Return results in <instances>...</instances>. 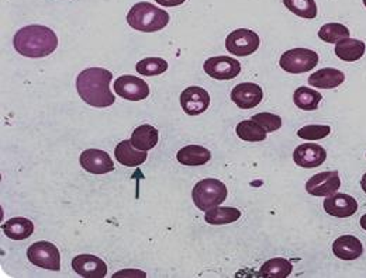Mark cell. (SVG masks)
<instances>
[{
    "instance_id": "1",
    "label": "cell",
    "mask_w": 366,
    "mask_h": 278,
    "mask_svg": "<svg viewBox=\"0 0 366 278\" xmlns=\"http://www.w3.org/2000/svg\"><path fill=\"white\" fill-rule=\"evenodd\" d=\"M113 73L103 68H89L79 73L76 90L80 99L93 107H109L114 104L116 97L110 90Z\"/></svg>"
},
{
    "instance_id": "2",
    "label": "cell",
    "mask_w": 366,
    "mask_h": 278,
    "mask_svg": "<svg viewBox=\"0 0 366 278\" xmlns=\"http://www.w3.org/2000/svg\"><path fill=\"white\" fill-rule=\"evenodd\" d=\"M16 51L27 58H45L58 47L57 34L45 26H27L14 34Z\"/></svg>"
},
{
    "instance_id": "3",
    "label": "cell",
    "mask_w": 366,
    "mask_h": 278,
    "mask_svg": "<svg viewBox=\"0 0 366 278\" xmlns=\"http://www.w3.org/2000/svg\"><path fill=\"white\" fill-rule=\"evenodd\" d=\"M127 23L137 31L155 33L168 26L169 14L151 3L140 1L129 11Z\"/></svg>"
},
{
    "instance_id": "4",
    "label": "cell",
    "mask_w": 366,
    "mask_h": 278,
    "mask_svg": "<svg viewBox=\"0 0 366 278\" xmlns=\"http://www.w3.org/2000/svg\"><path fill=\"white\" fill-rule=\"evenodd\" d=\"M227 187L217 179H205L199 182L192 191L193 203L200 211L208 212L209 209L219 207L227 199Z\"/></svg>"
},
{
    "instance_id": "5",
    "label": "cell",
    "mask_w": 366,
    "mask_h": 278,
    "mask_svg": "<svg viewBox=\"0 0 366 278\" xmlns=\"http://www.w3.org/2000/svg\"><path fill=\"white\" fill-rule=\"evenodd\" d=\"M27 257L31 265L50 270L60 272L61 270V255L58 248L51 242H36L27 250Z\"/></svg>"
},
{
    "instance_id": "6",
    "label": "cell",
    "mask_w": 366,
    "mask_h": 278,
    "mask_svg": "<svg viewBox=\"0 0 366 278\" xmlns=\"http://www.w3.org/2000/svg\"><path fill=\"white\" fill-rule=\"evenodd\" d=\"M259 44L258 34L247 28H238L225 38V48L234 57H248L259 48Z\"/></svg>"
},
{
    "instance_id": "7",
    "label": "cell",
    "mask_w": 366,
    "mask_h": 278,
    "mask_svg": "<svg viewBox=\"0 0 366 278\" xmlns=\"http://www.w3.org/2000/svg\"><path fill=\"white\" fill-rule=\"evenodd\" d=\"M318 64L317 52L307 48H293L286 51L279 61L281 68L289 73H306Z\"/></svg>"
},
{
    "instance_id": "8",
    "label": "cell",
    "mask_w": 366,
    "mask_h": 278,
    "mask_svg": "<svg viewBox=\"0 0 366 278\" xmlns=\"http://www.w3.org/2000/svg\"><path fill=\"white\" fill-rule=\"evenodd\" d=\"M341 187L338 172H321L306 183V191L316 197H330Z\"/></svg>"
},
{
    "instance_id": "9",
    "label": "cell",
    "mask_w": 366,
    "mask_h": 278,
    "mask_svg": "<svg viewBox=\"0 0 366 278\" xmlns=\"http://www.w3.org/2000/svg\"><path fill=\"white\" fill-rule=\"evenodd\" d=\"M114 90L120 97L130 101H141L149 96V86L146 84V80L130 74H124L116 79Z\"/></svg>"
},
{
    "instance_id": "10",
    "label": "cell",
    "mask_w": 366,
    "mask_h": 278,
    "mask_svg": "<svg viewBox=\"0 0 366 278\" xmlns=\"http://www.w3.org/2000/svg\"><path fill=\"white\" fill-rule=\"evenodd\" d=\"M181 106L188 116H199L210 106L209 91L199 86H190L182 91Z\"/></svg>"
},
{
    "instance_id": "11",
    "label": "cell",
    "mask_w": 366,
    "mask_h": 278,
    "mask_svg": "<svg viewBox=\"0 0 366 278\" xmlns=\"http://www.w3.org/2000/svg\"><path fill=\"white\" fill-rule=\"evenodd\" d=\"M80 166L92 174H106L114 170V163L107 152L100 149H86L79 157Z\"/></svg>"
},
{
    "instance_id": "12",
    "label": "cell",
    "mask_w": 366,
    "mask_h": 278,
    "mask_svg": "<svg viewBox=\"0 0 366 278\" xmlns=\"http://www.w3.org/2000/svg\"><path fill=\"white\" fill-rule=\"evenodd\" d=\"M205 72L217 80H231L241 73V64L231 57H213L205 65Z\"/></svg>"
},
{
    "instance_id": "13",
    "label": "cell",
    "mask_w": 366,
    "mask_h": 278,
    "mask_svg": "<svg viewBox=\"0 0 366 278\" xmlns=\"http://www.w3.org/2000/svg\"><path fill=\"white\" fill-rule=\"evenodd\" d=\"M327 159V150L317 143L298 145L293 152V160L297 166L304 169H314L321 166Z\"/></svg>"
},
{
    "instance_id": "14",
    "label": "cell",
    "mask_w": 366,
    "mask_h": 278,
    "mask_svg": "<svg viewBox=\"0 0 366 278\" xmlns=\"http://www.w3.org/2000/svg\"><path fill=\"white\" fill-rule=\"evenodd\" d=\"M264 99L262 89L255 83H241L231 90V100L239 109L249 110L257 107Z\"/></svg>"
},
{
    "instance_id": "15",
    "label": "cell",
    "mask_w": 366,
    "mask_h": 278,
    "mask_svg": "<svg viewBox=\"0 0 366 278\" xmlns=\"http://www.w3.org/2000/svg\"><path fill=\"white\" fill-rule=\"evenodd\" d=\"M72 269L80 277L103 278L107 276V265L93 255L76 256L72 260Z\"/></svg>"
},
{
    "instance_id": "16",
    "label": "cell",
    "mask_w": 366,
    "mask_h": 278,
    "mask_svg": "<svg viewBox=\"0 0 366 278\" xmlns=\"http://www.w3.org/2000/svg\"><path fill=\"white\" fill-rule=\"evenodd\" d=\"M324 209L328 215L337 218H350L358 211V203L354 197L343 193H335L325 199Z\"/></svg>"
},
{
    "instance_id": "17",
    "label": "cell",
    "mask_w": 366,
    "mask_h": 278,
    "mask_svg": "<svg viewBox=\"0 0 366 278\" xmlns=\"http://www.w3.org/2000/svg\"><path fill=\"white\" fill-rule=\"evenodd\" d=\"M333 252L341 260H355L362 256L364 245L357 236L345 235L333 243Z\"/></svg>"
},
{
    "instance_id": "18",
    "label": "cell",
    "mask_w": 366,
    "mask_h": 278,
    "mask_svg": "<svg viewBox=\"0 0 366 278\" xmlns=\"http://www.w3.org/2000/svg\"><path fill=\"white\" fill-rule=\"evenodd\" d=\"M114 156L119 163H122L123 166H127V167H137V166L143 165L148 157L146 150H140V149L134 148V145L131 143L130 139L122 140L116 146Z\"/></svg>"
},
{
    "instance_id": "19",
    "label": "cell",
    "mask_w": 366,
    "mask_h": 278,
    "mask_svg": "<svg viewBox=\"0 0 366 278\" xmlns=\"http://www.w3.org/2000/svg\"><path fill=\"white\" fill-rule=\"evenodd\" d=\"M310 86H314L317 89H334L338 87L340 84L344 83L345 76L341 70H334V68H324V70H317L310 77L307 79Z\"/></svg>"
},
{
    "instance_id": "20",
    "label": "cell",
    "mask_w": 366,
    "mask_h": 278,
    "mask_svg": "<svg viewBox=\"0 0 366 278\" xmlns=\"http://www.w3.org/2000/svg\"><path fill=\"white\" fill-rule=\"evenodd\" d=\"M210 157H212L210 150L199 145L185 146L176 155L178 162L185 166H202V165H206L210 160Z\"/></svg>"
},
{
    "instance_id": "21",
    "label": "cell",
    "mask_w": 366,
    "mask_h": 278,
    "mask_svg": "<svg viewBox=\"0 0 366 278\" xmlns=\"http://www.w3.org/2000/svg\"><path fill=\"white\" fill-rule=\"evenodd\" d=\"M366 45L364 41L355 38H345L335 45V55L347 62L360 61L365 55Z\"/></svg>"
},
{
    "instance_id": "22",
    "label": "cell",
    "mask_w": 366,
    "mask_h": 278,
    "mask_svg": "<svg viewBox=\"0 0 366 278\" xmlns=\"http://www.w3.org/2000/svg\"><path fill=\"white\" fill-rule=\"evenodd\" d=\"M3 232L7 238L13 240H24L30 238L34 232V225L27 218H11L3 223Z\"/></svg>"
},
{
    "instance_id": "23",
    "label": "cell",
    "mask_w": 366,
    "mask_h": 278,
    "mask_svg": "<svg viewBox=\"0 0 366 278\" xmlns=\"http://www.w3.org/2000/svg\"><path fill=\"white\" fill-rule=\"evenodd\" d=\"M130 140L134 145V148L146 152V150L152 149L154 146H156V143L159 140V133L152 126L143 124L134 130Z\"/></svg>"
},
{
    "instance_id": "24",
    "label": "cell",
    "mask_w": 366,
    "mask_h": 278,
    "mask_svg": "<svg viewBox=\"0 0 366 278\" xmlns=\"http://www.w3.org/2000/svg\"><path fill=\"white\" fill-rule=\"evenodd\" d=\"M323 100L321 93H318L317 90H311L307 86H300L294 94H293V101L294 104L304 110V111H311V110H317L320 101Z\"/></svg>"
},
{
    "instance_id": "25",
    "label": "cell",
    "mask_w": 366,
    "mask_h": 278,
    "mask_svg": "<svg viewBox=\"0 0 366 278\" xmlns=\"http://www.w3.org/2000/svg\"><path fill=\"white\" fill-rule=\"evenodd\" d=\"M293 266L292 263L288 259H271L268 262H265L261 267L259 276H265V277L274 278H286L292 274Z\"/></svg>"
},
{
    "instance_id": "26",
    "label": "cell",
    "mask_w": 366,
    "mask_h": 278,
    "mask_svg": "<svg viewBox=\"0 0 366 278\" xmlns=\"http://www.w3.org/2000/svg\"><path fill=\"white\" fill-rule=\"evenodd\" d=\"M241 218V211L232 207H216L205 213V221L209 225H225L235 222Z\"/></svg>"
},
{
    "instance_id": "27",
    "label": "cell",
    "mask_w": 366,
    "mask_h": 278,
    "mask_svg": "<svg viewBox=\"0 0 366 278\" xmlns=\"http://www.w3.org/2000/svg\"><path fill=\"white\" fill-rule=\"evenodd\" d=\"M235 133L239 138L247 142H262L267 138V131L257 124L252 118L251 120H242L237 128Z\"/></svg>"
},
{
    "instance_id": "28",
    "label": "cell",
    "mask_w": 366,
    "mask_h": 278,
    "mask_svg": "<svg viewBox=\"0 0 366 278\" xmlns=\"http://www.w3.org/2000/svg\"><path fill=\"white\" fill-rule=\"evenodd\" d=\"M318 37L328 44H338L350 37V30L344 24L328 23L320 28Z\"/></svg>"
},
{
    "instance_id": "29",
    "label": "cell",
    "mask_w": 366,
    "mask_h": 278,
    "mask_svg": "<svg viewBox=\"0 0 366 278\" xmlns=\"http://www.w3.org/2000/svg\"><path fill=\"white\" fill-rule=\"evenodd\" d=\"M284 3L298 17L314 18L317 16V4L314 0H284Z\"/></svg>"
},
{
    "instance_id": "30",
    "label": "cell",
    "mask_w": 366,
    "mask_h": 278,
    "mask_svg": "<svg viewBox=\"0 0 366 278\" xmlns=\"http://www.w3.org/2000/svg\"><path fill=\"white\" fill-rule=\"evenodd\" d=\"M137 72L143 76H158L168 70V62L162 58H146L136 67Z\"/></svg>"
},
{
    "instance_id": "31",
    "label": "cell",
    "mask_w": 366,
    "mask_h": 278,
    "mask_svg": "<svg viewBox=\"0 0 366 278\" xmlns=\"http://www.w3.org/2000/svg\"><path fill=\"white\" fill-rule=\"evenodd\" d=\"M331 134V128L328 126H321V124H313V126H306L298 130L297 135L298 138L307 139V140H317V139L325 138Z\"/></svg>"
},
{
    "instance_id": "32",
    "label": "cell",
    "mask_w": 366,
    "mask_h": 278,
    "mask_svg": "<svg viewBox=\"0 0 366 278\" xmlns=\"http://www.w3.org/2000/svg\"><path fill=\"white\" fill-rule=\"evenodd\" d=\"M252 120L259 124L267 133H275L282 127V118L271 113H259L252 117Z\"/></svg>"
},
{
    "instance_id": "33",
    "label": "cell",
    "mask_w": 366,
    "mask_h": 278,
    "mask_svg": "<svg viewBox=\"0 0 366 278\" xmlns=\"http://www.w3.org/2000/svg\"><path fill=\"white\" fill-rule=\"evenodd\" d=\"M186 0H156V3L165 6V7H173V6H179L182 3H185Z\"/></svg>"
},
{
    "instance_id": "34",
    "label": "cell",
    "mask_w": 366,
    "mask_h": 278,
    "mask_svg": "<svg viewBox=\"0 0 366 278\" xmlns=\"http://www.w3.org/2000/svg\"><path fill=\"white\" fill-rule=\"evenodd\" d=\"M361 187H362V190L366 193V173L364 174V177H362V180H361Z\"/></svg>"
},
{
    "instance_id": "35",
    "label": "cell",
    "mask_w": 366,
    "mask_h": 278,
    "mask_svg": "<svg viewBox=\"0 0 366 278\" xmlns=\"http://www.w3.org/2000/svg\"><path fill=\"white\" fill-rule=\"evenodd\" d=\"M360 222H361V226H362V229L366 230V215H364V216L361 218V221H360Z\"/></svg>"
},
{
    "instance_id": "36",
    "label": "cell",
    "mask_w": 366,
    "mask_h": 278,
    "mask_svg": "<svg viewBox=\"0 0 366 278\" xmlns=\"http://www.w3.org/2000/svg\"><path fill=\"white\" fill-rule=\"evenodd\" d=\"M364 4H365V7H366V0H364Z\"/></svg>"
}]
</instances>
